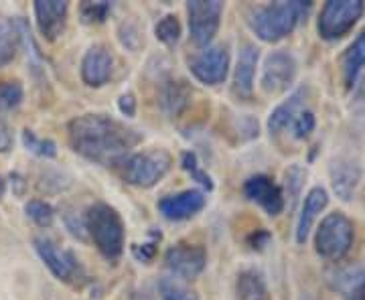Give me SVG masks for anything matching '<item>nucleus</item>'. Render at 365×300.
Masks as SVG:
<instances>
[{
	"instance_id": "nucleus-1",
	"label": "nucleus",
	"mask_w": 365,
	"mask_h": 300,
	"mask_svg": "<svg viewBox=\"0 0 365 300\" xmlns=\"http://www.w3.org/2000/svg\"><path fill=\"white\" fill-rule=\"evenodd\" d=\"M71 148L91 162L116 167L132 155L140 134L106 114H83L67 126Z\"/></svg>"
},
{
	"instance_id": "nucleus-2",
	"label": "nucleus",
	"mask_w": 365,
	"mask_h": 300,
	"mask_svg": "<svg viewBox=\"0 0 365 300\" xmlns=\"http://www.w3.org/2000/svg\"><path fill=\"white\" fill-rule=\"evenodd\" d=\"M313 9L311 2H272L252 9L248 14V23L256 37L266 43H276L288 37L294 26L299 25L302 16H307Z\"/></svg>"
},
{
	"instance_id": "nucleus-3",
	"label": "nucleus",
	"mask_w": 365,
	"mask_h": 300,
	"mask_svg": "<svg viewBox=\"0 0 365 300\" xmlns=\"http://www.w3.org/2000/svg\"><path fill=\"white\" fill-rule=\"evenodd\" d=\"M83 227L96 248L108 260H118L124 252V223L118 211L106 203H93L83 219Z\"/></svg>"
},
{
	"instance_id": "nucleus-4",
	"label": "nucleus",
	"mask_w": 365,
	"mask_h": 300,
	"mask_svg": "<svg viewBox=\"0 0 365 300\" xmlns=\"http://www.w3.org/2000/svg\"><path fill=\"white\" fill-rule=\"evenodd\" d=\"M353 222L343 211L325 215L314 232V252L327 262L343 260L353 246Z\"/></svg>"
},
{
	"instance_id": "nucleus-5",
	"label": "nucleus",
	"mask_w": 365,
	"mask_h": 300,
	"mask_svg": "<svg viewBox=\"0 0 365 300\" xmlns=\"http://www.w3.org/2000/svg\"><path fill=\"white\" fill-rule=\"evenodd\" d=\"M173 158L167 150H144V152H132L120 167H122V179L132 187L150 189L165 179L170 170Z\"/></svg>"
},
{
	"instance_id": "nucleus-6",
	"label": "nucleus",
	"mask_w": 365,
	"mask_h": 300,
	"mask_svg": "<svg viewBox=\"0 0 365 300\" xmlns=\"http://www.w3.org/2000/svg\"><path fill=\"white\" fill-rule=\"evenodd\" d=\"M365 4L361 0H329L321 9L317 31L325 41H337L345 37L364 16Z\"/></svg>"
},
{
	"instance_id": "nucleus-7",
	"label": "nucleus",
	"mask_w": 365,
	"mask_h": 300,
	"mask_svg": "<svg viewBox=\"0 0 365 300\" xmlns=\"http://www.w3.org/2000/svg\"><path fill=\"white\" fill-rule=\"evenodd\" d=\"M297 73H299V63L292 53L287 49L272 51L264 59V66H262V92L268 95L284 93L294 83Z\"/></svg>"
},
{
	"instance_id": "nucleus-8",
	"label": "nucleus",
	"mask_w": 365,
	"mask_h": 300,
	"mask_svg": "<svg viewBox=\"0 0 365 300\" xmlns=\"http://www.w3.org/2000/svg\"><path fill=\"white\" fill-rule=\"evenodd\" d=\"M189 14V33L199 47H209V43L217 35L222 23L223 4L217 0H191L187 2Z\"/></svg>"
},
{
	"instance_id": "nucleus-9",
	"label": "nucleus",
	"mask_w": 365,
	"mask_h": 300,
	"mask_svg": "<svg viewBox=\"0 0 365 300\" xmlns=\"http://www.w3.org/2000/svg\"><path fill=\"white\" fill-rule=\"evenodd\" d=\"M35 249L39 254V258L43 264L51 270V274L57 280L63 282H78L79 278L83 276V270L79 266V260L76 258L73 252H69L66 248H59L53 239L49 237H35Z\"/></svg>"
},
{
	"instance_id": "nucleus-10",
	"label": "nucleus",
	"mask_w": 365,
	"mask_h": 300,
	"mask_svg": "<svg viewBox=\"0 0 365 300\" xmlns=\"http://www.w3.org/2000/svg\"><path fill=\"white\" fill-rule=\"evenodd\" d=\"M227 71H230V53L220 45H209L191 59V73L201 83L207 86L223 83L227 78Z\"/></svg>"
},
{
	"instance_id": "nucleus-11",
	"label": "nucleus",
	"mask_w": 365,
	"mask_h": 300,
	"mask_svg": "<svg viewBox=\"0 0 365 300\" xmlns=\"http://www.w3.org/2000/svg\"><path fill=\"white\" fill-rule=\"evenodd\" d=\"M165 264L170 272L179 276L182 280H193L205 270L207 264V254L201 246L193 244H177L167 249L165 254Z\"/></svg>"
},
{
	"instance_id": "nucleus-12",
	"label": "nucleus",
	"mask_w": 365,
	"mask_h": 300,
	"mask_svg": "<svg viewBox=\"0 0 365 300\" xmlns=\"http://www.w3.org/2000/svg\"><path fill=\"white\" fill-rule=\"evenodd\" d=\"M244 195L248 197L250 201L258 203L272 217L280 215L287 207V199H284L282 189L266 175L250 177L248 181L244 183Z\"/></svg>"
},
{
	"instance_id": "nucleus-13",
	"label": "nucleus",
	"mask_w": 365,
	"mask_h": 300,
	"mask_svg": "<svg viewBox=\"0 0 365 300\" xmlns=\"http://www.w3.org/2000/svg\"><path fill=\"white\" fill-rule=\"evenodd\" d=\"M35 19H37V29L41 37L47 41H55L67 25V13L69 4L63 0H37L33 4Z\"/></svg>"
},
{
	"instance_id": "nucleus-14",
	"label": "nucleus",
	"mask_w": 365,
	"mask_h": 300,
	"mask_svg": "<svg viewBox=\"0 0 365 300\" xmlns=\"http://www.w3.org/2000/svg\"><path fill=\"white\" fill-rule=\"evenodd\" d=\"M112 69H114V57L104 45L90 47L81 59V79L90 88L104 86L112 78Z\"/></svg>"
},
{
	"instance_id": "nucleus-15",
	"label": "nucleus",
	"mask_w": 365,
	"mask_h": 300,
	"mask_svg": "<svg viewBox=\"0 0 365 300\" xmlns=\"http://www.w3.org/2000/svg\"><path fill=\"white\" fill-rule=\"evenodd\" d=\"M205 207V195L201 191H182L177 195H167L158 201V211L169 222H185Z\"/></svg>"
},
{
	"instance_id": "nucleus-16",
	"label": "nucleus",
	"mask_w": 365,
	"mask_h": 300,
	"mask_svg": "<svg viewBox=\"0 0 365 300\" xmlns=\"http://www.w3.org/2000/svg\"><path fill=\"white\" fill-rule=\"evenodd\" d=\"M329 205V193L323 187H313L302 201V209H300L299 223H297V242L304 244L309 239V235L313 232L314 223L321 217V213L325 211Z\"/></svg>"
},
{
	"instance_id": "nucleus-17",
	"label": "nucleus",
	"mask_w": 365,
	"mask_h": 300,
	"mask_svg": "<svg viewBox=\"0 0 365 300\" xmlns=\"http://www.w3.org/2000/svg\"><path fill=\"white\" fill-rule=\"evenodd\" d=\"M258 57H260V53L252 43H244L240 47L234 73V92L240 98H250L252 92H254V78H256Z\"/></svg>"
},
{
	"instance_id": "nucleus-18",
	"label": "nucleus",
	"mask_w": 365,
	"mask_h": 300,
	"mask_svg": "<svg viewBox=\"0 0 365 300\" xmlns=\"http://www.w3.org/2000/svg\"><path fill=\"white\" fill-rule=\"evenodd\" d=\"M329 175H331V185H333V191L337 193V197L341 201H349L361 181L359 165L351 158H337L331 165Z\"/></svg>"
},
{
	"instance_id": "nucleus-19",
	"label": "nucleus",
	"mask_w": 365,
	"mask_h": 300,
	"mask_svg": "<svg viewBox=\"0 0 365 300\" xmlns=\"http://www.w3.org/2000/svg\"><path fill=\"white\" fill-rule=\"evenodd\" d=\"M302 110H307V90L300 88L292 93L288 100H284L280 105H276L272 114L268 118V130L274 136L282 134V132L290 130L292 122L297 120Z\"/></svg>"
},
{
	"instance_id": "nucleus-20",
	"label": "nucleus",
	"mask_w": 365,
	"mask_h": 300,
	"mask_svg": "<svg viewBox=\"0 0 365 300\" xmlns=\"http://www.w3.org/2000/svg\"><path fill=\"white\" fill-rule=\"evenodd\" d=\"M365 66V29L355 37L351 45L345 49L343 57H341V71H343V79L345 86L351 90L357 81V76Z\"/></svg>"
},
{
	"instance_id": "nucleus-21",
	"label": "nucleus",
	"mask_w": 365,
	"mask_h": 300,
	"mask_svg": "<svg viewBox=\"0 0 365 300\" xmlns=\"http://www.w3.org/2000/svg\"><path fill=\"white\" fill-rule=\"evenodd\" d=\"M21 19H0V67L9 66L21 49Z\"/></svg>"
},
{
	"instance_id": "nucleus-22",
	"label": "nucleus",
	"mask_w": 365,
	"mask_h": 300,
	"mask_svg": "<svg viewBox=\"0 0 365 300\" xmlns=\"http://www.w3.org/2000/svg\"><path fill=\"white\" fill-rule=\"evenodd\" d=\"M235 300H272L262 274L256 270H244L235 280Z\"/></svg>"
},
{
	"instance_id": "nucleus-23",
	"label": "nucleus",
	"mask_w": 365,
	"mask_h": 300,
	"mask_svg": "<svg viewBox=\"0 0 365 300\" xmlns=\"http://www.w3.org/2000/svg\"><path fill=\"white\" fill-rule=\"evenodd\" d=\"M335 288L345 300H365V266L349 268L335 276Z\"/></svg>"
},
{
	"instance_id": "nucleus-24",
	"label": "nucleus",
	"mask_w": 365,
	"mask_h": 300,
	"mask_svg": "<svg viewBox=\"0 0 365 300\" xmlns=\"http://www.w3.org/2000/svg\"><path fill=\"white\" fill-rule=\"evenodd\" d=\"M25 90L21 81H0V120H6V114L23 104Z\"/></svg>"
},
{
	"instance_id": "nucleus-25",
	"label": "nucleus",
	"mask_w": 365,
	"mask_h": 300,
	"mask_svg": "<svg viewBox=\"0 0 365 300\" xmlns=\"http://www.w3.org/2000/svg\"><path fill=\"white\" fill-rule=\"evenodd\" d=\"M23 144H25V148L29 152H33V155H37V157L43 158H53L57 155V146L53 140L49 138H41L37 136L33 130H23Z\"/></svg>"
},
{
	"instance_id": "nucleus-26",
	"label": "nucleus",
	"mask_w": 365,
	"mask_h": 300,
	"mask_svg": "<svg viewBox=\"0 0 365 300\" xmlns=\"http://www.w3.org/2000/svg\"><path fill=\"white\" fill-rule=\"evenodd\" d=\"M155 35L160 43L165 45H175L177 41L181 39V23L175 14H167L163 16L155 26Z\"/></svg>"
},
{
	"instance_id": "nucleus-27",
	"label": "nucleus",
	"mask_w": 365,
	"mask_h": 300,
	"mask_svg": "<svg viewBox=\"0 0 365 300\" xmlns=\"http://www.w3.org/2000/svg\"><path fill=\"white\" fill-rule=\"evenodd\" d=\"M158 292L163 300H197V296L175 278H163L158 282Z\"/></svg>"
},
{
	"instance_id": "nucleus-28",
	"label": "nucleus",
	"mask_w": 365,
	"mask_h": 300,
	"mask_svg": "<svg viewBox=\"0 0 365 300\" xmlns=\"http://www.w3.org/2000/svg\"><path fill=\"white\" fill-rule=\"evenodd\" d=\"M26 215L33 219V222L37 223L39 227H49L55 219V211L49 203H45V201H41V199H33V201H29L26 203Z\"/></svg>"
},
{
	"instance_id": "nucleus-29",
	"label": "nucleus",
	"mask_w": 365,
	"mask_h": 300,
	"mask_svg": "<svg viewBox=\"0 0 365 300\" xmlns=\"http://www.w3.org/2000/svg\"><path fill=\"white\" fill-rule=\"evenodd\" d=\"M187 98H189V93H187V88L182 86L181 81H170L167 90H165V100L163 102H165L170 114H179V110L187 104Z\"/></svg>"
},
{
	"instance_id": "nucleus-30",
	"label": "nucleus",
	"mask_w": 365,
	"mask_h": 300,
	"mask_svg": "<svg viewBox=\"0 0 365 300\" xmlns=\"http://www.w3.org/2000/svg\"><path fill=\"white\" fill-rule=\"evenodd\" d=\"M112 6L110 2H83L79 6V14H81V21L93 25V23H104L106 16L110 14Z\"/></svg>"
},
{
	"instance_id": "nucleus-31",
	"label": "nucleus",
	"mask_w": 365,
	"mask_h": 300,
	"mask_svg": "<svg viewBox=\"0 0 365 300\" xmlns=\"http://www.w3.org/2000/svg\"><path fill=\"white\" fill-rule=\"evenodd\" d=\"M314 126H317V120H314L313 110H302L297 120L292 122V126H290V134H292V138H297V140H304V138H309L311 136V132L314 130Z\"/></svg>"
},
{
	"instance_id": "nucleus-32",
	"label": "nucleus",
	"mask_w": 365,
	"mask_h": 300,
	"mask_svg": "<svg viewBox=\"0 0 365 300\" xmlns=\"http://www.w3.org/2000/svg\"><path fill=\"white\" fill-rule=\"evenodd\" d=\"M181 162H182V169L187 170V172L195 179L197 183L203 185V187L209 189V191L213 189V181H211V177H209L207 172L201 169V165H199V160H197L195 152H185Z\"/></svg>"
},
{
	"instance_id": "nucleus-33",
	"label": "nucleus",
	"mask_w": 365,
	"mask_h": 300,
	"mask_svg": "<svg viewBox=\"0 0 365 300\" xmlns=\"http://www.w3.org/2000/svg\"><path fill=\"white\" fill-rule=\"evenodd\" d=\"M287 191H288V197L290 199H297L299 195L300 187H302V179H304V170L300 169L299 165H294V167H290L287 170Z\"/></svg>"
},
{
	"instance_id": "nucleus-34",
	"label": "nucleus",
	"mask_w": 365,
	"mask_h": 300,
	"mask_svg": "<svg viewBox=\"0 0 365 300\" xmlns=\"http://www.w3.org/2000/svg\"><path fill=\"white\" fill-rule=\"evenodd\" d=\"M14 136L13 128L9 126L6 120H0V152H9L13 148Z\"/></svg>"
},
{
	"instance_id": "nucleus-35",
	"label": "nucleus",
	"mask_w": 365,
	"mask_h": 300,
	"mask_svg": "<svg viewBox=\"0 0 365 300\" xmlns=\"http://www.w3.org/2000/svg\"><path fill=\"white\" fill-rule=\"evenodd\" d=\"M118 108H120V112L124 114V116L132 118L136 114V100H134V95L132 93H124V95H120V100H118Z\"/></svg>"
},
{
	"instance_id": "nucleus-36",
	"label": "nucleus",
	"mask_w": 365,
	"mask_h": 300,
	"mask_svg": "<svg viewBox=\"0 0 365 300\" xmlns=\"http://www.w3.org/2000/svg\"><path fill=\"white\" fill-rule=\"evenodd\" d=\"M132 254L140 262H148L155 258V244H144V246H134Z\"/></svg>"
},
{
	"instance_id": "nucleus-37",
	"label": "nucleus",
	"mask_w": 365,
	"mask_h": 300,
	"mask_svg": "<svg viewBox=\"0 0 365 300\" xmlns=\"http://www.w3.org/2000/svg\"><path fill=\"white\" fill-rule=\"evenodd\" d=\"M270 242V234L268 232H264V229H260V232H256V234L252 235V248L256 249H262L266 244Z\"/></svg>"
},
{
	"instance_id": "nucleus-38",
	"label": "nucleus",
	"mask_w": 365,
	"mask_h": 300,
	"mask_svg": "<svg viewBox=\"0 0 365 300\" xmlns=\"http://www.w3.org/2000/svg\"><path fill=\"white\" fill-rule=\"evenodd\" d=\"M355 102L357 104H365V76L359 79V83L355 88Z\"/></svg>"
},
{
	"instance_id": "nucleus-39",
	"label": "nucleus",
	"mask_w": 365,
	"mask_h": 300,
	"mask_svg": "<svg viewBox=\"0 0 365 300\" xmlns=\"http://www.w3.org/2000/svg\"><path fill=\"white\" fill-rule=\"evenodd\" d=\"M4 191H6V185H4L2 177H0V201H2V197H4Z\"/></svg>"
}]
</instances>
